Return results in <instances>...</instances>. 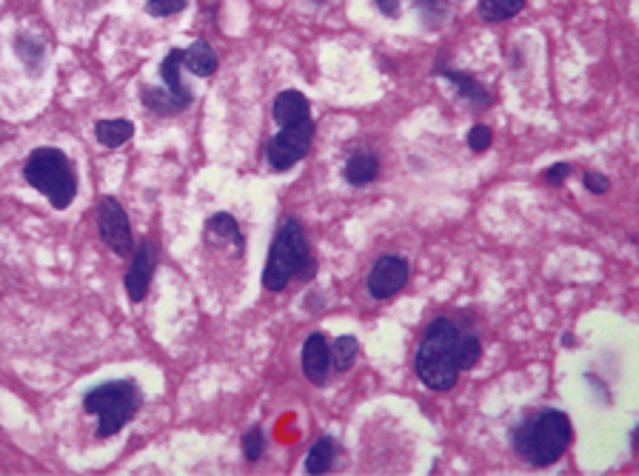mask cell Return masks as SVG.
Wrapping results in <instances>:
<instances>
[{"label":"cell","instance_id":"cell-1","mask_svg":"<svg viewBox=\"0 0 639 476\" xmlns=\"http://www.w3.org/2000/svg\"><path fill=\"white\" fill-rule=\"evenodd\" d=\"M460 337L463 328L446 317L428 325L426 340L417 351V374L434 391H451L460 377Z\"/></svg>","mask_w":639,"mask_h":476},{"label":"cell","instance_id":"cell-2","mask_svg":"<svg viewBox=\"0 0 639 476\" xmlns=\"http://www.w3.org/2000/svg\"><path fill=\"white\" fill-rule=\"evenodd\" d=\"M314 271H317V263L311 257L303 226L297 220H286L274 237L272 251H269L266 271H263V286H266V291H283L291 280H311Z\"/></svg>","mask_w":639,"mask_h":476},{"label":"cell","instance_id":"cell-3","mask_svg":"<svg viewBox=\"0 0 639 476\" xmlns=\"http://www.w3.org/2000/svg\"><path fill=\"white\" fill-rule=\"evenodd\" d=\"M23 177H26V183L32 189L46 194L55 209H69V203L78 194L75 166H72V160L60 152V149H49V146L35 149V152L26 157Z\"/></svg>","mask_w":639,"mask_h":476},{"label":"cell","instance_id":"cell-4","mask_svg":"<svg viewBox=\"0 0 639 476\" xmlns=\"http://www.w3.org/2000/svg\"><path fill=\"white\" fill-rule=\"evenodd\" d=\"M571 422L562 411H543L534 422H523L514 431V445L534 465H554L571 445Z\"/></svg>","mask_w":639,"mask_h":476},{"label":"cell","instance_id":"cell-5","mask_svg":"<svg viewBox=\"0 0 639 476\" xmlns=\"http://www.w3.org/2000/svg\"><path fill=\"white\" fill-rule=\"evenodd\" d=\"M83 408L100 419L97 437H115L117 431L137 414V408H140V394H137V385L132 380L106 382V385L92 388V391L83 397Z\"/></svg>","mask_w":639,"mask_h":476},{"label":"cell","instance_id":"cell-6","mask_svg":"<svg viewBox=\"0 0 639 476\" xmlns=\"http://www.w3.org/2000/svg\"><path fill=\"white\" fill-rule=\"evenodd\" d=\"M314 140V123L311 120H300V123H289L280 132L274 134L269 143V166L274 172H289L294 169L311 149Z\"/></svg>","mask_w":639,"mask_h":476},{"label":"cell","instance_id":"cell-7","mask_svg":"<svg viewBox=\"0 0 639 476\" xmlns=\"http://www.w3.org/2000/svg\"><path fill=\"white\" fill-rule=\"evenodd\" d=\"M97 231L100 240L115 251L117 257H129L135 251V237H132V226L123 206L117 203L115 197H100L95 211Z\"/></svg>","mask_w":639,"mask_h":476},{"label":"cell","instance_id":"cell-8","mask_svg":"<svg viewBox=\"0 0 639 476\" xmlns=\"http://www.w3.org/2000/svg\"><path fill=\"white\" fill-rule=\"evenodd\" d=\"M408 283V263L403 257H380L377 260V266L371 268V274H368V291H371V297H377V300H388V297H394L400 288Z\"/></svg>","mask_w":639,"mask_h":476},{"label":"cell","instance_id":"cell-9","mask_svg":"<svg viewBox=\"0 0 639 476\" xmlns=\"http://www.w3.org/2000/svg\"><path fill=\"white\" fill-rule=\"evenodd\" d=\"M157 266V246L152 240H143L137 251H132V266L126 271V291L129 297L140 303L152 286V274Z\"/></svg>","mask_w":639,"mask_h":476},{"label":"cell","instance_id":"cell-10","mask_svg":"<svg viewBox=\"0 0 639 476\" xmlns=\"http://www.w3.org/2000/svg\"><path fill=\"white\" fill-rule=\"evenodd\" d=\"M329 368V340L323 334H311L306 345H303V374L309 377L311 385H323V382L329 380Z\"/></svg>","mask_w":639,"mask_h":476},{"label":"cell","instance_id":"cell-11","mask_svg":"<svg viewBox=\"0 0 639 476\" xmlns=\"http://www.w3.org/2000/svg\"><path fill=\"white\" fill-rule=\"evenodd\" d=\"M183 49H172L169 52V58L160 63V75L166 80V92L172 95L177 106H180V112L186 109V106H192V89L183 83Z\"/></svg>","mask_w":639,"mask_h":476},{"label":"cell","instance_id":"cell-12","mask_svg":"<svg viewBox=\"0 0 639 476\" xmlns=\"http://www.w3.org/2000/svg\"><path fill=\"white\" fill-rule=\"evenodd\" d=\"M272 115L280 126H289V123L311 120V106L303 92H294V89H289V92L277 95V100H274V106H272Z\"/></svg>","mask_w":639,"mask_h":476},{"label":"cell","instance_id":"cell-13","mask_svg":"<svg viewBox=\"0 0 639 476\" xmlns=\"http://www.w3.org/2000/svg\"><path fill=\"white\" fill-rule=\"evenodd\" d=\"M183 66L197 77H212L217 72V55L206 40H197L189 49H183Z\"/></svg>","mask_w":639,"mask_h":476},{"label":"cell","instance_id":"cell-14","mask_svg":"<svg viewBox=\"0 0 639 476\" xmlns=\"http://www.w3.org/2000/svg\"><path fill=\"white\" fill-rule=\"evenodd\" d=\"M95 134L106 149H120L126 140H132L135 123L132 120H120V117H115V120H97Z\"/></svg>","mask_w":639,"mask_h":476},{"label":"cell","instance_id":"cell-15","mask_svg":"<svg viewBox=\"0 0 639 476\" xmlns=\"http://www.w3.org/2000/svg\"><path fill=\"white\" fill-rule=\"evenodd\" d=\"M206 237H209V243H229V240H232L234 248L243 251L240 226H237V220L229 217V214H214L212 220L206 223Z\"/></svg>","mask_w":639,"mask_h":476},{"label":"cell","instance_id":"cell-16","mask_svg":"<svg viewBox=\"0 0 639 476\" xmlns=\"http://www.w3.org/2000/svg\"><path fill=\"white\" fill-rule=\"evenodd\" d=\"M380 174V163L374 154H354L346 163V180L351 186H368L371 180H377Z\"/></svg>","mask_w":639,"mask_h":476},{"label":"cell","instance_id":"cell-17","mask_svg":"<svg viewBox=\"0 0 639 476\" xmlns=\"http://www.w3.org/2000/svg\"><path fill=\"white\" fill-rule=\"evenodd\" d=\"M437 75L451 80V83L460 89V95H463L465 100H471L474 106H488V103H491V97H488V92H485L483 86H480L477 80H471L468 75H463V72H454V69H437Z\"/></svg>","mask_w":639,"mask_h":476},{"label":"cell","instance_id":"cell-18","mask_svg":"<svg viewBox=\"0 0 639 476\" xmlns=\"http://www.w3.org/2000/svg\"><path fill=\"white\" fill-rule=\"evenodd\" d=\"M331 462H334V439L320 437L306 457V471L309 474H329Z\"/></svg>","mask_w":639,"mask_h":476},{"label":"cell","instance_id":"cell-19","mask_svg":"<svg viewBox=\"0 0 639 476\" xmlns=\"http://www.w3.org/2000/svg\"><path fill=\"white\" fill-rule=\"evenodd\" d=\"M525 0H480V15L485 20H508L523 12Z\"/></svg>","mask_w":639,"mask_h":476},{"label":"cell","instance_id":"cell-20","mask_svg":"<svg viewBox=\"0 0 639 476\" xmlns=\"http://www.w3.org/2000/svg\"><path fill=\"white\" fill-rule=\"evenodd\" d=\"M331 351V365L337 368V371H349L351 365H354V357H357V351H360V345L354 337H337L334 345H329Z\"/></svg>","mask_w":639,"mask_h":476},{"label":"cell","instance_id":"cell-21","mask_svg":"<svg viewBox=\"0 0 639 476\" xmlns=\"http://www.w3.org/2000/svg\"><path fill=\"white\" fill-rule=\"evenodd\" d=\"M18 55L23 60H26V63H29L32 69H38L40 60H43V46H40V40L29 38V35H20V38H18Z\"/></svg>","mask_w":639,"mask_h":476},{"label":"cell","instance_id":"cell-22","mask_svg":"<svg viewBox=\"0 0 639 476\" xmlns=\"http://www.w3.org/2000/svg\"><path fill=\"white\" fill-rule=\"evenodd\" d=\"M263 448H266L263 431H260V428H252V431L243 437V457L249 459V462H257V459L263 457Z\"/></svg>","mask_w":639,"mask_h":476},{"label":"cell","instance_id":"cell-23","mask_svg":"<svg viewBox=\"0 0 639 476\" xmlns=\"http://www.w3.org/2000/svg\"><path fill=\"white\" fill-rule=\"evenodd\" d=\"M146 3H149L146 6L149 15H155V18H169L186 9V0H146Z\"/></svg>","mask_w":639,"mask_h":476},{"label":"cell","instance_id":"cell-24","mask_svg":"<svg viewBox=\"0 0 639 476\" xmlns=\"http://www.w3.org/2000/svg\"><path fill=\"white\" fill-rule=\"evenodd\" d=\"M491 140H494V134H491V129L488 126H474L471 132H468V149L471 152H485L488 146H491Z\"/></svg>","mask_w":639,"mask_h":476},{"label":"cell","instance_id":"cell-25","mask_svg":"<svg viewBox=\"0 0 639 476\" xmlns=\"http://www.w3.org/2000/svg\"><path fill=\"white\" fill-rule=\"evenodd\" d=\"M608 177L600 172H585V189L588 191H594V194H605L608 191Z\"/></svg>","mask_w":639,"mask_h":476},{"label":"cell","instance_id":"cell-26","mask_svg":"<svg viewBox=\"0 0 639 476\" xmlns=\"http://www.w3.org/2000/svg\"><path fill=\"white\" fill-rule=\"evenodd\" d=\"M568 174H571V163H557V166H551V169H548L543 177H545V183H548V186H560Z\"/></svg>","mask_w":639,"mask_h":476},{"label":"cell","instance_id":"cell-27","mask_svg":"<svg viewBox=\"0 0 639 476\" xmlns=\"http://www.w3.org/2000/svg\"><path fill=\"white\" fill-rule=\"evenodd\" d=\"M377 6H380V12L386 18H397L400 15V0H377Z\"/></svg>","mask_w":639,"mask_h":476}]
</instances>
